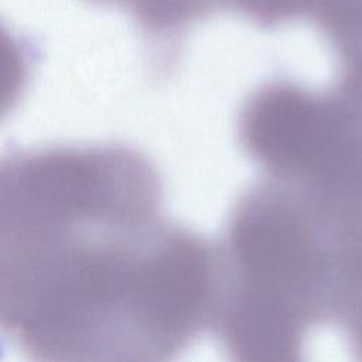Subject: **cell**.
Returning <instances> with one entry per match:
<instances>
[{"instance_id":"cell-1","label":"cell","mask_w":362,"mask_h":362,"mask_svg":"<svg viewBox=\"0 0 362 362\" xmlns=\"http://www.w3.org/2000/svg\"><path fill=\"white\" fill-rule=\"evenodd\" d=\"M141 228L64 230L0 247V334L42 361H113L158 349L161 246Z\"/></svg>"},{"instance_id":"cell-2","label":"cell","mask_w":362,"mask_h":362,"mask_svg":"<svg viewBox=\"0 0 362 362\" xmlns=\"http://www.w3.org/2000/svg\"><path fill=\"white\" fill-rule=\"evenodd\" d=\"M146 165L113 147H54L0 157V247L74 229L144 223Z\"/></svg>"}]
</instances>
